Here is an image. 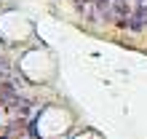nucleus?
Listing matches in <instances>:
<instances>
[{
    "label": "nucleus",
    "mask_w": 147,
    "mask_h": 139,
    "mask_svg": "<svg viewBox=\"0 0 147 139\" xmlns=\"http://www.w3.org/2000/svg\"><path fill=\"white\" fill-rule=\"evenodd\" d=\"M0 78H5V62L0 59Z\"/></svg>",
    "instance_id": "obj_1"
}]
</instances>
